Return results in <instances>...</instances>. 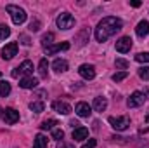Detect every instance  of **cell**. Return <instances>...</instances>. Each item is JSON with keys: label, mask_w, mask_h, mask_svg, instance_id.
<instances>
[{"label": "cell", "mask_w": 149, "mask_h": 148, "mask_svg": "<svg viewBox=\"0 0 149 148\" xmlns=\"http://www.w3.org/2000/svg\"><path fill=\"white\" fill-rule=\"evenodd\" d=\"M52 42H54V33H45L43 37H42V45L43 47H49V45H52Z\"/></svg>", "instance_id": "24"}, {"label": "cell", "mask_w": 149, "mask_h": 148, "mask_svg": "<svg viewBox=\"0 0 149 148\" xmlns=\"http://www.w3.org/2000/svg\"><path fill=\"white\" fill-rule=\"evenodd\" d=\"M109 124H111V127L114 131H125L130 125V118L127 115H123V117H109Z\"/></svg>", "instance_id": "3"}, {"label": "cell", "mask_w": 149, "mask_h": 148, "mask_svg": "<svg viewBox=\"0 0 149 148\" xmlns=\"http://www.w3.org/2000/svg\"><path fill=\"white\" fill-rule=\"evenodd\" d=\"M45 108V105L42 103V101H33V103H30V110L35 111V113H42Z\"/></svg>", "instance_id": "23"}, {"label": "cell", "mask_w": 149, "mask_h": 148, "mask_svg": "<svg viewBox=\"0 0 149 148\" xmlns=\"http://www.w3.org/2000/svg\"><path fill=\"white\" fill-rule=\"evenodd\" d=\"M17 68H19V73H21V75L31 77V73H33V63H31L30 59L23 61V63H21V66H17Z\"/></svg>", "instance_id": "18"}, {"label": "cell", "mask_w": 149, "mask_h": 148, "mask_svg": "<svg viewBox=\"0 0 149 148\" xmlns=\"http://www.w3.org/2000/svg\"><path fill=\"white\" fill-rule=\"evenodd\" d=\"M3 120H5V124H9V125L16 124V122L19 120V111L14 110V108H5V110H3Z\"/></svg>", "instance_id": "9"}, {"label": "cell", "mask_w": 149, "mask_h": 148, "mask_svg": "<svg viewBox=\"0 0 149 148\" xmlns=\"http://www.w3.org/2000/svg\"><path fill=\"white\" fill-rule=\"evenodd\" d=\"M146 122H149V115H148V117H146Z\"/></svg>", "instance_id": "39"}, {"label": "cell", "mask_w": 149, "mask_h": 148, "mask_svg": "<svg viewBox=\"0 0 149 148\" xmlns=\"http://www.w3.org/2000/svg\"><path fill=\"white\" fill-rule=\"evenodd\" d=\"M128 77V72H118V73L113 75V80L114 82H121V80H125Z\"/></svg>", "instance_id": "31"}, {"label": "cell", "mask_w": 149, "mask_h": 148, "mask_svg": "<svg viewBox=\"0 0 149 148\" xmlns=\"http://www.w3.org/2000/svg\"><path fill=\"white\" fill-rule=\"evenodd\" d=\"M19 85L23 89H33V87L38 85V78H35V77H24V78H21Z\"/></svg>", "instance_id": "15"}, {"label": "cell", "mask_w": 149, "mask_h": 148, "mask_svg": "<svg viewBox=\"0 0 149 148\" xmlns=\"http://www.w3.org/2000/svg\"><path fill=\"white\" fill-rule=\"evenodd\" d=\"M47 68H49V63H47V59L43 58V59H40V63H38V73L42 78H45L47 77Z\"/></svg>", "instance_id": "21"}, {"label": "cell", "mask_w": 149, "mask_h": 148, "mask_svg": "<svg viewBox=\"0 0 149 148\" xmlns=\"http://www.w3.org/2000/svg\"><path fill=\"white\" fill-rule=\"evenodd\" d=\"M52 108L57 111V113H61V115L71 113V106H70L68 103H64V101H54V103H52Z\"/></svg>", "instance_id": "13"}, {"label": "cell", "mask_w": 149, "mask_h": 148, "mask_svg": "<svg viewBox=\"0 0 149 148\" xmlns=\"http://www.w3.org/2000/svg\"><path fill=\"white\" fill-rule=\"evenodd\" d=\"M7 12L12 16L14 25H23V23L26 21V12H24V9H21V7H16V5H7Z\"/></svg>", "instance_id": "2"}, {"label": "cell", "mask_w": 149, "mask_h": 148, "mask_svg": "<svg viewBox=\"0 0 149 148\" xmlns=\"http://www.w3.org/2000/svg\"><path fill=\"white\" fill-rule=\"evenodd\" d=\"M52 68H54L57 73H63V72L68 70V61H64V59H56V61L52 63Z\"/></svg>", "instance_id": "19"}, {"label": "cell", "mask_w": 149, "mask_h": 148, "mask_svg": "<svg viewBox=\"0 0 149 148\" xmlns=\"http://www.w3.org/2000/svg\"><path fill=\"white\" fill-rule=\"evenodd\" d=\"M139 77H141L142 80H149V66H142V68H139Z\"/></svg>", "instance_id": "30"}, {"label": "cell", "mask_w": 149, "mask_h": 148, "mask_svg": "<svg viewBox=\"0 0 149 148\" xmlns=\"http://www.w3.org/2000/svg\"><path fill=\"white\" fill-rule=\"evenodd\" d=\"M74 111H76V115H78V117H81V118H87V117H90V113H92V106H90L88 103H83V101H80V103L74 106Z\"/></svg>", "instance_id": "10"}, {"label": "cell", "mask_w": 149, "mask_h": 148, "mask_svg": "<svg viewBox=\"0 0 149 148\" xmlns=\"http://www.w3.org/2000/svg\"><path fill=\"white\" fill-rule=\"evenodd\" d=\"M144 101H146V96H144V92H139V91H135V92H132V94H130V98H128L127 105H128V108H137V106L144 105Z\"/></svg>", "instance_id": "5"}, {"label": "cell", "mask_w": 149, "mask_h": 148, "mask_svg": "<svg viewBox=\"0 0 149 148\" xmlns=\"http://www.w3.org/2000/svg\"><path fill=\"white\" fill-rule=\"evenodd\" d=\"M78 73L81 78H85V80H92L94 77H95V66L94 65H81L80 68H78Z\"/></svg>", "instance_id": "7"}, {"label": "cell", "mask_w": 149, "mask_h": 148, "mask_svg": "<svg viewBox=\"0 0 149 148\" xmlns=\"http://www.w3.org/2000/svg\"><path fill=\"white\" fill-rule=\"evenodd\" d=\"M57 148H74V145L73 143H66V141H59Z\"/></svg>", "instance_id": "33"}, {"label": "cell", "mask_w": 149, "mask_h": 148, "mask_svg": "<svg viewBox=\"0 0 149 148\" xmlns=\"http://www.w3.org/2000/svg\"><path fill=\"white\" fill-rule=\"evenodd\" d=\"M56 23H57V26L61 30H70V28H73V25H74V18L70 12H63V14H59Z\"/></svg>", "instance_id": "4"}, {"label": "cell", "mask_w": 149, "mask_h": 148, "mask_svg": "<svg viewBox=\"0 0 149 148\" xmlns=\"http://www.w3.org/2000/svg\"><path fill=\"white\" fill-rule=\"evenodd\" d=\"M19 40H21V44H24V45H30V44H31V40L28 38V35H19Z\"/></svg>", "instance_id": "34"}, {"label": "cell", "mask_w": 149, "mask_h": 148, "mask_svg": "<svg viewBox=\"0 0 149 148\" xmlns=\"http://www.w3.org/2000/svg\"><path fill=\"white\" fill-rule=\"evenodd\" d=\"M95 143H97L95 140H88V143H85L81 148H95Z\"/></svg>", "instance_id": "35"}, {"label": "cell", "mask_w": 149, "mask_h": 148, "mask_svg": "<svg viewBox=\"0 0 149 148\" xmlns=\"http://www.w3.org/2000/svg\"><path fill=\"white\" fill-rule=\"evenodd\" d=\"M130 5H132V7H141V2H139V0H132Z\"/></svg>", "instance_id": "37"}, {"label": "cell", "mask_w": 149, "mask_h": 148, "mask_svg": "<svg viewBox=\"0 0 149 148\" xmlns=\"http://www.w3.org/2000/svg\"><path fill=\"white\" fill-rule=\"evenodd\" d=\"M0 117H3V110H2V106H0Z\"/></svg>", "instance_id": "38"}, {"label": "cell", "mask_w": 149, "mask_h": 148, "mask_svg": "<svg viewBox=\"0 0 149 148\" xmlns=\"http://www.w3.org/2000/svg\"><path fill=\"white\" fill-rule=\"evenodd\" d=\"M114 65H116V68H120L121 72H127V68H128V61H127V59H121V58H118Z\"/></svg>", "instance_id": "26"}, {"label": "cell", "mask_w": 149, "mask_h": 148, "mask_svg": "<svg viewBox=\"0 0 149 148\" xmlns=\"http://www.w3.org/2000/svg\"><path fill=\"white\" fill-rule=\"evenodd\" d=\"M52 138L54 140H57V141H63V138H64V131L63 129H52Z\"/></svg>", "instance_id": "28"}, {"label": "cell", "mask_w": 149, "mask_h": 148, "mask_svg": "<svg viewBox=\"0 0 149 148\" xmlns=\"http://www.w3.org/2000/svg\"><path fill=\"white\" fill-rule=\"evenodd\" d=\"M19 68H14V70H12V77H14V78H17V77H19Z\"/></svg>", "instance_id": "36"}, {"label": "cell", "mask_w": 149, "mask_h": 148, "mask_svg": "<svg viewBox=\"0 0 149 148\" xmlns=\"http://www.w3.org/2000/svg\"><path fill=\"white\" fill-rule=\"evenodd\" d=\"M16 54H17V42H9V44L2 49V59H5V61L12 59Z\"/></svg>", "instance_id": "6"}, {"label": "cell", "mask_w": 149, "mask_h": 148, "mask_svg": "<svg viewBox=\"0 0 149 148\" xmlns=\"http://www.w3.org/2000/svg\"><path fill=\"white\" fill-rule=\"evenodd\" d=\"M9 94H10V84L5 82V80H0V96L5 98V96H9Z\"/></svg>", "instance_id": "22"}, {"label": "cell", "mask_w": 149, "mask_h": 148, "mask_svg": "<svg viewBox=\"0 0 149 148\" xmlns=\"http://www.w3.org/2000/svg\"><path fill=\"white\" fill-rule=\"evenodd\" d=\"M132 49V38L130 37H121L116 40V51L118 52H121V54H125V52H128Z\"/></svg>", "instance_id": "8"}, {"label": "cell", "mask_w": 149, "mask_h": 148, "mask_svg": "<svg viewBox=\"0 0 149 148\" xmlns=\"http://www.w3.org/2000/svg\"><path fill=\"white\" fill-rule=\"evenodd\" d=\"M135 33H137V37L144 38L149 35V21H141L139 25H137V28H135Z\"/></svg>", "instance_id": "16"}, {"label": "cell", "mask_w": 149, "mask_h": 148, "mask_svg": "<svg viewBox=\"0 0 149 148\" xmlns=\"http://www.w3.org/2000/svg\"><path fill=\"white\" fill-rule=\"evenodd\" d=\"M94 110L95 111H104L106 108H108V99L104 98V96H97L95 99H94Z\"/></svg>", "instance_id": "17"}, {"label": "cell", "mask_w": 149, "mask_h": 148, "mask_svg": "<svg viewBox=\"0 0 149 148\" xmlns=\"http://www.w3.org/2000/svg\"><path fill=\"white\" fill-rule=\"evenodd\" d=\"M54 125H57V122H56L54 118H49V120H45L40 127H42L43 131H49V129H54Z\"/></svg>", "instance_id": "27"}, {"label": "cell", "mask_w": 149, "mask_h": 148, "mask_svg": "<svg viewBox=\"0 0 149 148\" xmlns=\"http://www.w3.org/2000/svg\"><path fill=\"white\" fill-rule=\"evenodd\" d=\"M88 138V129L87 127H76L73 129V140L74 141H83Z\"/></svg>", "instance_id": "14"}, {"label": "cell", "mask_w": 149, "mask_h": 148, "mask_svg": "<svg viewBox=\"0 0 149 148\" xmlns=\"http://www.w3.org/2000/svg\"><path fill=\"white\" fill-rule=\"evenodd\" d=\"M9 35H10V28L7 25H0V40H5Z\"/></svg>", "instance_id": "25"}, {"label": "cell", "mask_w": 149, "mask_h": 148, "mask_svg": "<svg viewBox=\"0 0 149 148\" xmlns=\"http://www.w3.org/2000/svg\"><path fill=\"white\" fill-rule=\"evenodd\" d=\"M33 148H47V138L43 134H37L33 141Z\"/></svg>", "instance_id": "20"}, {"label": "cell", "mask_w": 149, "mask_h": 148, "mask_svg": "<svg viewBox=\"0 0 149 148\" xmlns=\"http://www.w3.org/2000/svg\"><path fill=\"white\" fill-rule=\"evenodd\" d=\"M121 28H123V21L120 18H114V16L102 18V21H99V25L95 28V38H97V42H106L109 37L118 33Z\"/></svg>", "instance_id": "1"}, {"label": "cell", "mask_w": 149, "mask_h": 148, "mask_svg": "<svg viewBox=\"0 0 149 148\" xmlns=\"http://www.w3.org/2000/svg\"><path fill=\"white\" fill-rule=\"evenodd\" d=\"M88 37H90V32H88V28H81V30L76 33V37H74L76 45H78V47H83V45L88 42Z\"/></svg>", "instance_id": "11"}, {"label": "cell", "mask_w": 149, "mask_h": 148, "mask_svg": "<svg viewBox=\"0 0 149 148\" xmlns=\"http://www.w3.org/2000/svg\"><path fill=\"white\" fill-rule=\"evenodd\" d=\"M135 61H139V63H149V52H139L135 56Z\"/></svg>", "instance_id": "29"}, {"label": "cell", "mask_w": 149, "mask_h": 148, "mask_svg": "<svg viewBox=\"0 0 149 148\" xmlns=\"http://www.w3.org/2000/svg\"><path fill=\"white\" fill-rule=\"evenodd\" d=\"M70 49V44L68 42H63V44H56V45H49V47H43V51H45V54H56V52H59V51H68Z\"/></svg>", "instance_id": "12"}, {"label": "cell", "mask_w": 149, "mask_h": 148, "mask_svg": "<svg viewBox=\"0 0 149 148\" xmlns=\"http://www.w3.org/2000/svg\"><path fill=\"white\" fill-rule=\"evenodd\" d=\"M38 30H40V21H38V19L31 21V23H30V32H38Z\"/></svg>", "instance_id": "32"}]
</instances>
